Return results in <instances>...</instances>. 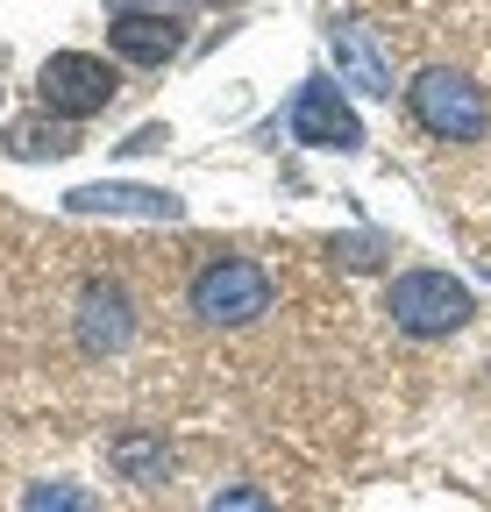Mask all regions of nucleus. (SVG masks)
Returning <instances> with one entry per match:
<instances>
[{"mask_svg":"<svg viewBox=\"0 0 491 512\" xmlns=\"http://www.w3.org/2000/svg\"><path fill=\"white\" fill-rule=\"evenodd\" d=\"M22 512H100V505H93L86 484H65V477H57V484H29Z\"/></svg>","mask_w":491,"mask_h":512,"instance_id":"ddd939ff","label":"nucleus"},{"mask_svg":"<svg viewBox=\"0 0 491 512\" xmlns=\"http://www.w3.org/2000/svg\"><path fill=\"white\" fill-rule=\"evenodd\" d=\"M406 114H413L435 143H477L484 128H491L484 86L463 79V72H449V64H427V72L406 86Z\"/></svg>","mask_w":491,"mask_h":512,"instance_id":"7ed1b4c3","label":"nucleus"},{"mask_svg":"<svg viewBox=\"0 0 491 512\" xmlns=\"http://www.w3.org/2000/svg\"><path fill=\"white\" fill-rule=\"evenodd\" d=\"M385 313H392V328L413 335V342H442V335H463L470 328V285L449 278V271H399L385 285Z\"/></svg>","mask_w":491,"mask_h":512,"instance_id":"f03ea898","label":"nucleus"},{"mask_svg":"<svg viewBox=\"0 0 491 512\" xmlns=\"http://www.w3.org/2000/svg\"><path fill=\"white\" fill-rule=\"evenodd\" d=\"M121 8H157V15H186V8H207V0H121Z\"/></svg>","mask_w":491,"mask_h":512,"instance_id":"2eb2a0df","label":"nucleus"},{"mask_svg":"<svg viewBox=\"0 0 491 512\" xmlns=\"http://www.w3.org/2000/svg\"><path fill=\"white\" fill-rule=\"evenodd\" d=\"M107 50L143 64V72H157V64H171L178 50H186V22L157 15V8H114L107 15Z\"/></svg>","mask_w":491,"mask_h":512,"instance_id":"6e6552de","label":"nucleus"},{"mask_svg":"<svg viewBox=\"0 0 491 512\" xmlns=\"http://www.w3.org/2000/svg\"><path fill=\"white\" fill-rule=\"evenodd\" d=\"M207 512H278V505H271V491H264V484H228Z\"/></svg>","mask_w":491,"mask_h":512,"instance_id":"4468645a","label":"nucleus"},{"mask_svg":"<svg viewBox=\"0 0 491 512\" xmlns=\"http://www.w3.org/2000/svg\"><path fill=\"white\" fill-rule=\"evenodd\" d=\"M107 463L129 477V484H164V477H171V441L150 434V427H129V434L107 441Z\"/></svg>","mask_w":491,"mask_h":512,"instance_id":"9b49d317","label":"nucleus"},{"mask_svg":"<svg viewBox=\"0 0 491 512\" xmlns=\"http://www.w3.org/2000/svg\"><path fill=\"white\" fill-rule=\"evenodd\" d=\"M8 150L15 164H57V157H79L86 150V136H79V121H57V114H22V121H8Z\"/></svg>","mask_w":491,"mask_h":512,"instance_id":"9d476101","label":"nucleus"},{"mask_svg":"<svg viewBox=\"0 0 491 512\" xmlns=\"http://www.w3.org/2000/svg\"><path fill=\"white\" fill-rule=\"evenodd\" d=\"M271 299H278L271 271L257 264V256H242V249H214V256H200L193 278H186V313L200 320V328H221V335H228V328H250V320H264Z\"/></svg>","mask_w":491,"mask_h":512,"instance_id":"f257e3e1","label":"nucleus"},{"mask_svg":"<svg viewBox=\"0 0 491 512\" xmlns=\"http://www.w3.org/2000/svg\"><path fill=\"white\" fill-rule=\"evenodd\" d=\"M36 93H43V114H57V121H93L114 107L121 72L93 50H50L43 72H36Z\"/></svg>","mask_w":491,"mask_h":512,"instance_id":"20e7f679","label":"nucleus"},{"mask_svg":"<svg viewBox=\"0 0 491 512\" xmlns=\"http://www.w3.org/2000/svg\"><path fill=\"white\" fill-rule=\"evenodd\" d=\"M292 136H299L306 150L356 157V150H363V121H356V107H349L328 79H306L299 100H292Z\"/></svg>","mask_w":491,"mask_h":512,"instance_id":"39448f33","label":"nucleus"},{"mask_svg":"<svg viewBox=\"0 0 491 512\" xmlns=\"http://www.w3.org/2000/svg\"><path fill=\"white\" fill-rule=\"evenodd\" d=\"M328 57H335V79L356 86V93H371V100H392V57L385 43L349 22V15H328Z\"/></svg>","mask_w":491,"mask_h":512,"instance_id":"1a4fd4ad","label":"nucleus"},{"mask_svg":"<svg viewBox=\"0 0 491 512\" xmlns=\"http://www.w3.org/2000/svg\"><path fill=\"white\" fill-rule=\"evenodd\" d=\"M385 256H392L385 235H328V264H342V271H378Z\"/></svg>","mask_w":491,"mask_h":512,"instance_id":"f8f14e48","label":"nucleus"},{"mask_svg":"<svg viewBox=\"0 0 491 512\" xmlns=\"http://www.w3.org/2000/svg\"><path fill=\"white\" fill-rule=\"evenodd\" d=\"M164 143H171V136H164V128H136V136H129V143H121V150H129V157H136V150H164Z\"/></svg>","mask_w":491,"mask_h":512,"instance_id":"dca6fc26","label":"nucleus"},{"mask_svg":"<svg viewBox=\"0 0 491 512\" xmlns=\"http://www.w3.org/2000/svg\"><path fill=\"white\" fill-rule=\"evenodd\" d=\"M65 214H107V221H186V200L164 185H129V178H100V185H72Z\"/></svg>","mask_w":491,"mask_h":512,"instance_id":"423d86ee","label":"nucleus"},{"mask_svg":"<svg viewBox=\"0 0 491 512\" xmlns=\"http://www.w3.org/2000/svg\"><path fill=\"white\" fill-rule=\"evenodd\" d=\"M136 342V299L121 278H86L79 285V349L86 356H121Z\"/></svg>","mask_w":491,"mask_h":512,"instance_id":"0eeeda50","label":"nucleus"}]
</instances>
